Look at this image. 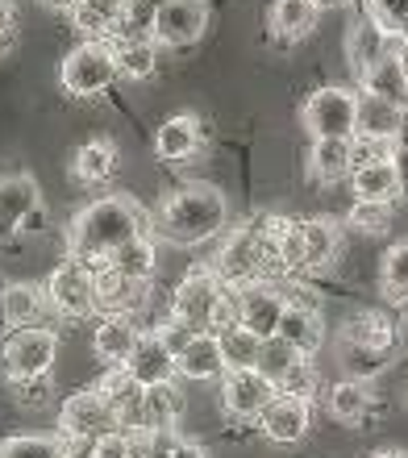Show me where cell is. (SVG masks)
<instances>
[{
    "mask_svg": "<svg viewBox=\"0 0 408 458\" xmlns=\"http://www.w3.org/2000/svg\"><path fill=\"white\" fill-rule=\"evenodd\" d=\"M150 221L155 217H150L133 196H121V192L100 196V200H92L88 208L75 213L72 229H67V254L88 267H100V263H108L125 242L150 233Z\"/></svg>",
    "mask_w": 408,
    "mask_h": 458,
    "instance_id": "1",
    "label": "cell"
},
{
    "mask_svg": "<svg viewBox=\"0 0 408 458\" xmlns=\"http://www.w3.org/2000/svg\"><path fill=\"white\" fill-rule=\"evenodd\" d=\"M225 225H229V200L213 183H188V188H180L175 196L163 200V208L150 221V229H155L158 238L175 242V246H200V242L217 238Z\"/></svg>",
    "mask_w": 408,
    "mask_h": 458,
    "instance_id": "2",
    "label": "cell"
},
{
    "mask_svg": "<svg viewBox=\"0 0 408 458\" xmlns=\"http://www.w3.org/2000/svg\"><path fill=\"white\" fill-rule=\"evenodd\" d=\"M121 75L117 67V47L113 42H80V47L63 59L59 80L72 97H100L113 88V80Z\"/></svg>",
    "mask_w": 408,
    "mask_h": 458,
    "instance_id": "3",
    "label": "cell"
},
{
    "mask_svg": "<svg viewBox=\"0 0 408 458\" xmlns=\"http://www.w3.org/2000/svg\"><path fill=\"white\" fill-rule=\"evenodd\" d=\"M304 130L317 138H354L359 133V92L342 84L317 88L301 109Z\"/></svg>",
    "mask_w": 408,
    "mask_h": 458,
    "instance_id": "4",
    "label": "cell"
},
{
    "mask_svg": "<svg viewBox=\"0 0 408 458\" xmlns=\"http://www.w3.org/2000/svg\"><path fill=\"white\" fill-rule=\"evenodd\" d=\"M55 359H59V334L47 329V326L17 329V334L0 346V367H4V375H9V384L50 375Z\"/></svg>",
    "mask_w": 408,
    "mask_h": 458,
    "instance_id": "5",
    "label": "cell"
},
{
    "mask_svg": "<svg viewBox=\"0 0 408 458\" xmlns=\"http://www.w3.org/2000/svg\"><path fill=\"white\" fill-rule=\"evenodd\" d=\"M113 429H121L117 412H113V404L105 400L100 387H84V392H72L63 400L59 434L67 442H97V437L113 434Z\"/></svg>",
    "mask_w": 408,
    "mask_h": 458,
    "instance_id": "6",
    "label": "cell"
},
{
    "mask_svg": "<svg viewBox=\"0 0 408 458\" xmlns=\"http://www.w3.org/2000/svg\"><path fill=\"white\" fill-rule=\"evenodd\" d=\"M47 301L72 321L97 313V271L80 259H67L63 267H55L47 279Z\"/></svg>",
    "mask_w": 408,
    "mask_h": 458,
    "instance_id": "7",
    "label": "cell"
},
{
    "mask_svg": "<svg viewBox=\"0 0 408 458\" xmlns=\"http://www.w3.org/2000/svg\"><path fill=\"white\" fill-rule=\"evenodd\" d=\"M221 296H225L221 276L208 271V267H192V271L180 279L175 296H171V317L188 321L196 334H208V326H213V309L221 304Z\"/></svg>",
    "mask_w": 408,
    "mask_h": 458,
    "instance_id": "8",
    "label": "cell"
},
{
    "mask_svg": "<svg viewBox=\"0 0 408 458\" xmlns=\"http://www.w3.org/2000/svg\"><path fill=\"white\" fill-rule=\"evenodd\" d=\"M276 396H279V387L259 367H251V371H225V379H221V404L238 421H259Z\"/></svg>",
    "mask_w": 408,
    "mask_h": 458,
    "instance_id": "9",
    "label": "cell"
},
{
    "mask_svg": "<svg viewBox=\"0 0 408 458\" xmlns=\"http://www.w3.org/2000/svg\"><path fill=\"white\" fill-rule=\"evenodd\" d=\"M204 30H208V0H167L163 9L155 13V38L158 47H192L200 42Z\"/></svg>",
    "mask_w": 408,
    "mask_h": 458,
    "instance_id": "10",
    "label": "cell"
},
{
    "mask_svg": "<svg viewBox=\"0 0 408 458\" xmlns=\"http://www.w3.org/2000/svg\"><path fill=\"white\" fill-rule=\"evenodd\" d=\"M284 313H288V296L276 284H254L238 292V326L251 329L254 338H279Z\"/></svg>",
    "mask_w": 408,
    "mask_h": 458,
    "instance_id": "11",
    "label": "cell"
},
{
    "mask_svg": "<svg viewBox=\"0 0 408 458\" xmlns=\"http://www.w3.org/2000/svg\"><path fill=\"white\" fill-rule=\"evenodd\" d=\"M42 225V196L30 175H4L0 180V238L17 229Z\"/></svg>",
    "mask_w": 408,
    "mask_h": 458,
    "instance_id": "12",
    "label": "cell"
},
{
    "mask_svg": "<svg viewBox=\"0 0 408 458\" xmlns=\"http://www.w3.org/2000/svg\"><path fill=\"white\" fill-rule=\"evenodd\" d=\"M309 425H312V400L284 396V392H279V396L267 404L263 417H259L263 437L276 442V446H296V442H304Z\"/></svg>",
    "mask_w": 408,
    "mask_h": 458,
    "instance_id": "13",
    "label": "cell"
},
{
    "mask_svg": "<svg viewBox=\"0 0 408 458\" xmlns=\"http://www.w3.org/2000/svg\"><path fill=\"white\" fill-rule=\"evenodd\" d=\"M92 271H97V309H105V317H133L150 296V284L121 276L108 263L92 267Z\"/></svg>",
    "mask_w": 408,
    "mask_h": 458,
    "instance_id": "14",
    "label": "cell"
},
{
    "mask_svg": "<svg viewBox=\"0 0 408 458\" xmlns=\"http://www.w3.org/2000/svg\"><path fill=\"white\" fill-rule=\"evenodd\" d=\"M346 50H350V67H354V75H362V72H371L379 59L396 55V50H400V34H387L379 21L359 17V21L350 25Z\"/></svg>",
    "mask_w": 408,
    "mask_h": 458,
    "instance_id": "15",
    "label": "cell"
},
{
    "mask_svg": "<svg viewBox=\"0 0 408 458\" xmlns=\"http://www.w3.org/2000/svg\"><path fill=\"white\" fill-rule=\"evenodd\" d=\"M350 188H354V200H375V205H396L404 196V180L392 158H375V163H362V167L350 171Z\"/></svg>",
    "mask_w": 408,
    "mask_h": 458,
    "instance_id": "16",
    "label": "cell"
},
{
    "mask_svg": "<svg viewBox=\"0 0 408 458\" xmlns=\"http://www.w3.org/2000/svg\"><path fill=\"white\" fill-rule=\"evenodd\" d=\"M342 342H346V346H367V350H375V354H387V359H392V350H396V342H400V329H396V321L387 313H379V309H362V313H354L346 321Z\"/></svg>",
    "mask_w": 408,
    "mask_h": 458,
    "instance_id": "17",
    "label": "cell"
},
{
    "mask_svg": "<svg viewBox=\"0 0 408 458\" xmlns=\"http://www.w3.org/2000/svg\"><path fill=\"white\" fill-rule=\"evenodd\" d=\"M175 371H180L183 379H192V384L225 379L229 362H225V350H221V338H217V334H196L192 346L175 359Z\"/></svg>",
    "mask_w": 408,
    "mask_h": 458,
    "instance_id": "18",
    "label": "cell"
},
{
    "mask_svg": "<svg viewBox=\"0 0 408 458\" xmlns=\"http://www.w3.org/2000/svg\"><path fill=\"white\" fill-rule=\"evenodd\" d=\"M125 13H130V0H80L72 9V21L92 42H113V34L125 30Z\"/></svg>",
    "mask_w": 408,
    "mask_h": 458,
    "instance_id": "19",
    "label": "cell"
},
{
    "mask_svg": "<svg viewBox=\"0 0 408 458\" xmlns=\"http://www.w3.org/2000/svg\"><path fill=\"white\" fill-rule=\"evenodd\" d=\"M100 392H105V400L113 404V412H117V425L121 429H142V404H146V387L133 379L125 367H113L108 371V379L100 384Z\"/></svg>",
    "mask_w": 408,
    "mask_h": 458,
    "instance_id": "20",
    "label": "cell"
},
{
    "mask_svg": "<svg viewBox=\"0 0 408 458\" xmlns=\"http://www.w3.org/2000/svg\"><path fill=\"white\" fill-rule=\"evenodd\" d=\"M408 109L379 100L371 92H359V133L354 138H371V142H396V133L404 130Z\"/></svg>",
    "mask_w": 408,
    "mask_h": 458,
    "instance_id": "21",
    "label": "cell"
},
{
    "mask_svg": "<svg viewBox=\"0 0 408 458\" xmlns=\"http://www.w3.org/2000/svg\"><path fill=\"white\" fill-rule=\"evenodd\" d=\"M138 342H142V334H138V326H133L130 317H105L97 326V334H92V350H97L108 367H130Z\"/></svg>",
    "mask_w": 408,
    "mask_h": 458,
    "instance_id": "22",
    "label": "cell"
},
{
    "mask_svg": "<svg viewBox=\"0 0 408 458\" xmlns=\"http://www.w3.org/2000/svg\"><path fill=\"white\" fill-rule=\"evenodd\" d=\"M279 338L292 350H301L304 359H312L325 342V321L317 313V304H288V313L279 321Z\"/></svg>",
    "mask_w": 408,
    "mask_h": 458,
    "instance_id": "23",
    "label": "cell"
},
{
    "mask_svg": "<svg viewBox=\"0 0 408 458\" xmlns=\"http://www.w3.org/2000/svg\"><path fill=\"white\" fill-rule=\"evenodd\" d=\"M309 171L317 183H337L354 171V138H317L309 150Z\"/></svg>",
    "mask_w": 408,
    "mask_h": 458,
    "instance_id": "24",
    "label": "cell"
},
{
    "mask_svg": "<svg viewBox=\"0 0 408 458\" xmlns=\"http://www.w3.org/2000/svg\"><path fill=\"white\" fill-rule=\"evenodd\" d=\"M155 150L163 163H188L200 150V125H196L192 113H180V117L163 121L155 133Z\"/></svg>",
    "mask_w": 408,
    "mask_h": 458,
    "instance_id": "25",
    "label": "cell"
},
{
    "mask_svg": "<svg viewBox=\"0 0 408 458\" xmlns=\"http://www.w3.org/2000/svg\"><path fill=\"white\" fill-rule=\"evenodd\" d=\"M125 371L142 387H163V384H171V375H180L175 371V359L163 350V342H158L155 334H142V342H138V350H133V359Z\"/></svg>",
    "mask_w": 408,
    "mask_h": 458,
    "instance_id": "26",
    "label": "cell"
},
{
    "mask_svg": "<svg viewBox=\"0 0 408 458\" xmlns=\"http://www.w3.org/2000/svg\"><path fill=\"white\" fill-rule=\"evenodd\" d=\"M304 229V271H325L334 267V259L342 254V229L329 217H309L301 221Z\"/></svg>",
    "mask_w": 408,
    "mask_h": 458,
    "instance_id": "27",
    "label": "cell"
},
{
    "mask_svg": "<svg viewBox=\"0 0 408 458\" xmlns=\"http://www.w3.org/2000/svg\"><path fill=\"white\" fill-rule=\"evenodd\" d=\"M325 404H329V417H334V421L362 425L367 421V412H371V404H375L371 384H362V379H337V384L329 387Z\"/></svg>",
    "mask_w": 408,
    "mask_h": 458,
    "instance_id": "28",
    "label": "cell"
},
{
    "mask_svg": "<svg viewBox=\"0 0 408 458\" xmlns=\"http://www.w3.org/2000/svg\"><path fill=\"white\" fill-rule=\"evenodd\" d=\"M359 92H371V97L392 100V105L408 109V75H404V67H400L396 55H387V59L375 63L371 72H362L359 75Z\"/></svg>",
    "mask_w": 408,
    "mask_h": 458,
    "instance_id": "29",
    "label": "cell"
},
{
    "mask_svg": "<svg viewBox=\"0 0 408 458\" xmlns=\"http://www.w3.org/2000/svg\"><path fill=\"white\" fill-rule=\"evenodd\" d=\"M38 313H42V292L34 284H9L0 292V326H9L13 334L34 326Z\"/></svg>",
    "mask_w": 408,
    "mask_h": 458,
    "instance_id": "30",
    "label": "cell"
},
{
    "mask_svg": "<svg viewBox=\"0 0 408 458\" xmlns=\"http://www.w3.org/2000/svg\"><path fill=\"white\" fill-rule=\"evenodd\" d=\"M317 13L321 9L312 0H276L271 4V30L284 42H301V38H309L317 30Z\"/></svg>",
    "mask_w": 408,
    "mask_h": 458,
    "instance_id": "31",
    "label": "cell"
},
{
    "mask_svg": "<svg viewBox=\"0 0 408 458\" xmlns=\"http://www.w3.org/2000/svg\"><path fill=\"white\" fill-rule=\"evenodd\" d=\"M75 180L80 183H105L113 180V171H117V146L108 142V138H92L75 150Z\"/></svg>",
    "mask_w": 408,
    "mask_h": 458,
    "instance_id": "32",
    "label": "cell"
},
{
    "mask_svg": "<svg viewBox=\"0 0 408 458\" xmlns=\"http://www.w3.org/2000/svg\"><path fill=\"white\" fill-rule=\"evenodd\" d=\"M117 67L125 80H150L158 72V42L155 38H113Z\"/></svg>",
    "mask_w": 408,
    "mask_h": 458,
    "instance_id": "33",
    "label": "cell"
},
{
    "mask_svg": "<svg viewBox=\"0 0 408 458\" xmlns=\"http://www.w3.org/2000/svg\"><path fill=\"white\" fill-rule=\"evenodd\" d=\"M108 267H113V271H121V276L150 284V276H155V267H158V246H155V238H150V233H142V238L125 242V246H121V250L108 259Z\"/></svg>",
    "mask_w": 408,
    "mask_h": 458,
    "instance_id": "34",
    "label": "cell"
},
{
    "mask_svg": "<svg viewBox=\"0 0 408 458\" xmlns=\"http://www.w3.org/2000/svg\"><path fill=\"white\" fill-rule=\"evenodd\" d=\"M183 412V396L171 384L163 387H146V404H142V429L155 434H171V425L180 421Z\"/></svg>",
    "mask_w": 408,
    "mask_h": 458,
    "instance_id": "35",
    "label": "cell"
},
{
    "mask_svg": "<svg viewBox=\"0 0 408 458\" xmlns=\"http://www.w3.org/2000/svg\"><path fill=\"white\" fill-rule=\"evenodd\" d=\"M379 288H384L387 301L396 304L408 301V238L387 246L384 263H379Z\"/></svg>",
    "mask_w": 408,
    "mask_h": 458,
    "instance_id": "36",
    "label": "cell"
},
{
    "mask_svg": "<svg viewBox=\"0 0 408 458\" xmlns=\"http://www.w3.org/2000/svg\"><path fill=\"white\" fill-rule=\"evenodd\" d=\"M67 437L63 434H17L0 442V458H63Z\"/></svg>",
    "mask_w": 408,
    "mask_h": 458,
    "instance_id": "37",
    "label": "cell"
},
{
    "mask_svg": "<svg viewBox=\"0 0 408 458\" xmlns=\"http://www.w3.org/2000/svg\"><path fill=\"white\" fill-rule=\"evenodd\" d=\"M221 350H225V362L229 371H251L259 367V354H263V338H254L251 329H229L221 334Z\"/></svg>",
    "mask_w": 408,
    "mask_h": 458,
    "instance_id": "38",
    "label": "cell"
},
{
    "mask_svg": "<svg viewBox=\"0 0 408 458\" xmlns=\"http://www.w3.org/2000/svg\"><path fill=\"white\" fill-rule=\"evenodd\" d=\"M301 359H304L301 350H292L284 338H267L263 342V354H259V371H263L267 379L279 387V379H284V375H288Z\"/></svg>",
    "mask_w": 408,
    "mask_h": 458,
    "instance_id": "39",
    "label": "cell"
},
{
    "mask_svg": "<svg viewBox=\"0 0 408 458\" xmlns=\"http://www.w3.org/2000/svg\"><path fill=\"white\" fill-rule=\"evenodd\" d=\"M346 221L359 233H387L392 229V205H375V200H354Z\"/></svg>",
    "mask_w": 408,
    "mask_h": 458,
    "instance_id": "40",
    "label": "cell"
},
{
    "mask_svg": "<svg viewBox=\"0 0 408 458\" xmlns=\"http://www.w3.org/2000/svg\"><path fill=\"white\" fill-rule=\"evenodd\" d=\"M317 387H321V375H317V367H312V359H301L296 367H292L284 379H279V392L284 396H301V400H312L317 396Z\"/></svg>",
    "mask_w": 408,
    "mask_h": 458,
    "instance_id": "41",
    "label": "cell"
},
{
    "mask_svg": "<svg viewBox=\"0 0 408 458\" xmlns=\"http://www.w3.org/2000/svg\"><path fill=\"white\" fill-rule=\"evenodd\" d=\"M279 267H284V276L304 271V229H301V221H288L284 233H279Z\"/></svg>",
    "mask_w": 408,
    "mask_h": 458,
    "instance_id": "42",
    "label": "cell"
},
{
    "mask_svg": "<svg viewBox=\"0 0 408 458\" xmlns=\"http://www.w3.org/2000/svg\"><path fill=\"white\" fill-rule=\"evenodd\" d=\"M367 4V17L379 21L387 34H400L408 25V0H362Z\"/></svg>",
    "mask_w": 408,
    "mask_h": 458,
    "instance_id": "43",
    "label": "cell"
},
{
    "mask_svg": "<svg viewBox=\"0 0 408 458\" xmlns=\"http://www.w3.org/2000/svg\"><path fill=\"white\" fill-rule=\"evenodd\" d=\"M155 338L163 342V350H167L171 359H180L183 350L192 346L196 329L188 326V321H180V317H167V321H163V326H155Z\"/></svg>",
    "mask_w": 408,
    "mask_h": 458,
    "instance_id": "44",
    "label": "cell"
},
{
    "mask_svg": "<svg viewBox=\"0 0 408 458\" xmlns=\"http://www.w3.org/2000/svg\"><path fill=\"white\" fill-rule=\"evenodd\" d=\"M13 396L21 409H47L50 404V375H38V379H17L13 384Z\"/></svg>",
    "mask_w": 408,
    "mask_h": 458,
    "instance_id": "45",
    "label": "cell"
},
{
    "mask_svg": "<svg viewBox=\"0 0 408 458\" xmlns=\"http://www.w3.org/2000/svg\"><path fill=\"white\" fill-rule=\"evenodd\" d=\"M392 163H396L400 180H404V192H408V121H404V130L396 133V142H392Z\"/></svg>",
    "mask_w": 408,
    "mask_h": 458,
    "instance_id": "46",
    "label": "cell"
},
{
    "mask_svg": "<svg viewBox=\"0 0 408 458\" xmlns=\"http://www.w3.org/2000/svg\"><path fill=\"white\" fill-rule=\"evenodd\" d=\"M13 30H17V13H13L9 0H0V47L13 38Z\"/></svg>",
    "mask_w": 408,
    "mask_h": 458,
    "instance_id": "47",
    "label": "cell"
},
{
    "mask_svg": "<svg viewBox=\"0 0 408 458\" xmlns=\"http://www.w3.org/2000/svg\"><path fill=\"white\" fill-rule=\"evenodd\" d=\"M175 458H208V454H204V446H196V442H183V437H180V446H175Z\"/></svg>",
    "mask_w": 408,
    "mask_h": 458,
    "instance_id": "48",
    "label": "cell"
},
{
    "mask_svg": "<svg viewBox=\"0 0 408 458\" xmlns=\"http://www.w3.org/2000/svg\"><path fill=\"white\" fill-rule=\"evenodd\" d=\"M42 4H50V9H67V13H72L75 4H80V0H42Z\"/></svg>",
    "mask_w": 408,
    "mask_h": 458,
    "instance_id": "49",
    "label": "cell"
},
{
    "mask_svg": "<svg viewBox=\"0 0 408 458\" xmlns=\"http://www.w3.org/2000/svg\"><path fill=\"white\" fill-rule=\"evenodd\" d=\"M396 59H400V67H404V75H408V42L400 38V50H396Z\"/></svg>",
    "mask_w": 408,
    "mask_h": 458,
    "instance_id": "50",
    "label": "cell"
},
{
    "mask_svg": "<svg viewBox=\"0 0 408 458\" xmlns=\"http://www.w3.org/2000/svg\"><path fill=\"white\" fill-rule=\"evenodd\" d=\"M371 458H408V454H404V450H375Z\"/></svg>",
    "mask_w": 408,
    "mask_h": 458,
    "instance_id": "51",
    "label": "cell"
},
{
    "mask_svg": "<svg viewBox=\"0 0 408 458\" xmlns=\"http://www.w3.org/2000/svg\"><path fill=\"white\" fill-rule=\"evenodd\" d=\"M312 4H317V9H337L342 0H312Z\"/></svg>",
    "mask_w": 408,
    "mask_h": 458,
    "instance_id": "52",
    "label": "cell"
},
{
    "mask_svg": "<svg viewBox=\"0 0 408 458\" xmlns=\"http://www.w3.org/2000/svg\"><path fill=\"white\" fill-rule=\"evenodd\" d=\"M400 38H404V42H408V25H404V30H400Z\"/></svg>",
    "mask_w": 408,
    "mask_h": 458,
    "instance_id": "53",
    "label": "cell"
},
{
    "mask_svg": "<svg viewBox=\"0 0 408 458\" xmlns=\"http://www.w3.org/2000/svg\"><path fill=\"white\" fill-rule=\"evenodd\" d=\"M92 458H105V454H92Z\"/></svg>",
    "mask_w": 408,
    "mask_h": 458,
    "instance_id": "54",
    "label": "cell"
}]
</instances>
